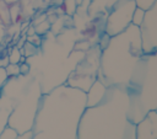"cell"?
Returning <instances> with one entry per match:
<instances>
[{
	"label": "cell",
	"instance_id": "obj_1",
	"mask_svg": "<svg viewBox=\"0 0 157 139\" xmlns=\"http://www.w3.org/2000/svg\"><path fill=\"white\" fill-rule=\"evenodd\" d=\"M0 22H2L6 26H10L11 25L10 5H7L4 0H0Z\"/></svg>",
	"mask_w": 157,
	"mask_h": 139
},
{
	"label": "cell",
	"instance_id": "obj_2",
	"mask_svg": "<svg viewBox=\"0 0 157 139\" xmlns=\"http://www.w3.org/2000/svg\"><path fill=\"white\" fill-rule=\"evenodd\" d=\"M23 14H22V7H21V2H16L10 5V18H11V23H18V21L22 18Z\"/></svg>",
	"mask_w": 157,
	"mask_h": 139
},
{
	"label": "cell",
	"instance_id": "obj_3",
	"mask_svg": "<svg viewBox=\"0 0 157 139\" xmlns=\"http://www.w3.org/2000/svg\"><path fill=\"white\" fill-rule=\"evenodd\" d=\"M7 59L10 64H20L21 60L23 59L22 57V52L17 46H13L12 48H10L9 54H7Z\"/></svg>",
	"mask_w": 157,
	"mask_h": 139
},
{
	"label": "cell",
	"instance_id": "obj_4",
	"mask_svg": "<svg viewBox=\"0 0 157 139\" xmlns=\"http://www.w3.org/2000/svg\"><path fill=\"white\" fill-rule=\"evenodd\" d=\"M5 71L7 77H16L20 75V65L18 64H7L5 66Z\"/></svg>",
	"mask_w": 157,
	"mask_h": 139
},
{
	"label": "cell",
	"instance_id": "obj_5",
	"mask_svg": "<svg viewBox=\"0 0 157 139\" xmlns=\"http://www.w3.org/2000/svg\"><path fill=\"white\" fill-rule=\"evenodd\" d=\"M16 135H17V133L12 128H10V127L6 125L4 128V130L1 132V134H0V139H15Z\"/></svg>",
	"mask_w": 157,
	"mask_h": 139
},
{
	"label": "cell",
	"instance_id": "obj_6",
	"mask_svg": "<svg viewBox=\"0 0 157 139\" xmlns=\"http://www.w3.org/2000/svg\"><path fill=\"white\" fill-rule=\"evenodd\" d=\"M7 34H9V26H6L2 22H0V44L4 43V41L7 37Z\"/></svg>",
	"mask_w": 157,
	"mask_h": 139
},
{
	"label": "cell",
	"instance_id": "obj_7",
	"mask_svg": "<svg viewBox=\"0 0 157 139\" xmlns=\"http://www.w3.org/2000/svg\"><path fill=\"white\" fill-rule=\"evenodd\" d=\"M7 75H6V71H5V68H0V91L4 89L6 81H7Z\"/></svg>",
	"mask_w": 157,
	"mask_h": 139
},
{
	"label": "cell",
	"instance_id": "obj_8",
	"mask_svg": "<svg viewBox=\"0 0 157 139\" xmlns=\"http://www.w3.org/2000/svg\"><path fill=\"white\" fill-rule=\"evenodd\" d=\"M32 138H33V133H32V130H28V132L17 134L15 139H32Z\"/></svg>",
	"mask_w": 157,
	"mask_h": 139
},
{
	"label": "cell",
	"instance_id": "obj_9",
	"mask_svg": "<svg viewBox=\"0 0 157 139\" xmlns=\"http://www.w3.org/2000/svg\"><path fill=\"white\" fill-rule=\"evenodd\" d=\"M141 18H142V11L141 10H136L135 16H134V22L137 25V23L141 22Z\"/></svg>",
	"mask_w": 157,
	"mask_h": 139
},
{
	"label": "cell",
	"instance_id": "obj_10",
	"mask_svg": "<svg viewBox=\"0 0 157 139\" xmlns=\"http://www.w3.org/2000/svg\"><path fill=\"white\" fill-rule=\"evenodd\" d=\"M18 65H20V74H27V73H28L29 68H28L27 64H25V63H20Z\"/></svg>",
	"mask_w": 157,
	"mask_h": 139
},
{
	"label": "cell",
	"instance_id": "obj_11",
	"mask_svg": "<svg viewBox=\"0 0 157 139\" xmlns=\"http://www.w3.org/2000/svg\"><path fill=\"white\" fill-rule=\"evenodd\" d=\"M7 5H12V4H16V2H20V0H4Z\"/></svg>",
	"mask_w": 157,
	"mask_h": 139
}]
</instances>
